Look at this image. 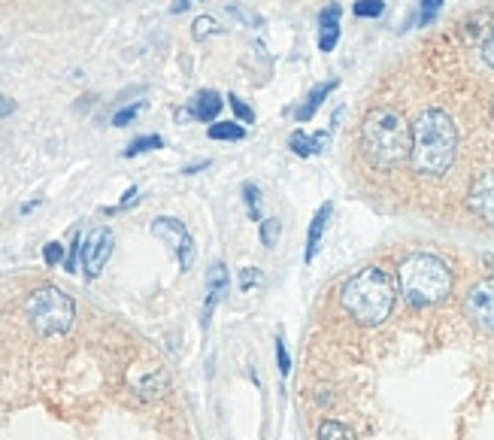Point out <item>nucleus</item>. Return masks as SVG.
<instances>
[{"mask_svg":"<svg viewBox=\"0 0 494 440\" xmlns=\"http://www.w3.org/2000/svg\"><path fill=\"white\" fill-rule=\"evenodd\" d=\"M228 10H231L233 19H240L242 24H249V28H261V24H264L261 15L252 13V10H249V6H242V4H231Z\"/></svg>","mask_w":494,"mask_h":440,"instance_id":"412c9836","label":"nucleus"},{"mask_svg":"<svg viewBox=\"0 0 494 440\" xmlns=\"http://www.w3.org/2000/svg\"><path fill=\"white\" fill-rule=\"evenodd\" d=\"M112 244H116V237H112V231L103 225L91 228L89 237L82 240V271L89 280L100 277V271L107 267L109 255H112Z\"/></svg>","mask_w":494,"mask_h":440,"instance_id":"6e6552de","label":"nucleus"},{"mask_svg":"<svg viewBox=\"0 0 494 440\" xmlns=\"http://www.w3.org/2000/svg\"><path fill=\"white\" fill-rule=\"evenodd\" d=\"M258 228H261V244H264L267 249H271V246L276 244V234H280L282 222H280V219H264Z\"/></svg>","mask_w":494,"mask_h":440,"instance_id":"393cba45","label":"nucleus"},{"mask_svg":"<svg viewBox=\"0 0 494 440\" xmlns=\"http://www.w3.org/2000/svg\"><path fill=\"white\" fill-rule=\"evenodd\" d=\"M188 113H192V116L197 119V122H213V119L222 113V98H219V91H213V89L197 91V94H195V100H192V107H188Z\"/></svg>","mask_w":494,"mask_h":440,"instance_id":"f8f14e48","label":"nucleus"},{"mask_svg":"<svg viewBox=\"0 0 494 440\" xmlns=\"http://www.w3.org/2000/svg\"><path fill=\"white\" fill-rule=\"evenodd\" d=\"M458 152V131L455 122L446 110L428 107L422 110L419 119L413 122V149H410V164L419 177H443L455 164Z\"/></svg>","mask_w":494,"mask_h":440,"instance_id":"f257e3e1","label":"nucleus"},{"mask_svg":"<svg viewBox=\"0 0 494 440\" xmlns=\"http://www.w3.org/2000/svg\"><path fill=\"white\" fill-rule=\"evenodd\" d=\"M334 89H337V80L313 85V91L307 94L303 107H298V113H294V119H298V122H309V119H313V116L318 113V107L325 103V98H331V91H334Z\"/></svg>","mask_w":494,"mask_h":440,"instance_id":"ddd939ff","label":"nucleus"},{"mask_svg":"<svg viewBox=\"0 0 494 440\" xmlns=\"http://www.w3.org/2000/svg\"><path fill=\"white\" fill-rule=\"evenodd\" d=\"M491 119H494V103H491Z\"/></svg>","mask_w":494,"mask_h":440,"instance_id":"e433bc0d","label":"nucleus"},{"mask_svg":"<svg viewBox=\"0 0 494 440\" xmlns=\"http://www.w3.org/2000/svg\"><path fill=\"white\" fill-rule=\"evenodd\" d=\"M480 55H482V62L494 71V31L489 33V40L482 43V52H480Z\"/></svg>","mask_w":494,"mask_h":440,"instance_id":"473e14b6","label":"nucleus"},{"mask_svg":"<svg viewBox=\"0 0 494 440\" xmlns=\"http://www.w3.org/2000/svg\"><path fill=\"white\" fill-rule=\"evenodd\" d=\"M413 125L394 107L370 110L361 125V152L374 170H392L410 158Z\"/></svg>","mask_w":494,"mask_h":440,"instance_id":"f03ea898","label":"nucleus"},{"mask_svg":"<svg viewBox=\"0 0 494 440\" xmlns=\"http://www.w3.org/2000/svg\"><path fill=\"white\" fill-rule=\"evenodd\" d=\"M242 201H246L249 219L261 225V222H264V215H261V213H264V204H261V192H258V186H252V183L242 186Z\"/></svg>","mask_w":494,"mask_h":440,"instance_id":"2eb2a0df","label":"nucleus"},{"mask_svg":"<svg viewBox=\"0 0 494 440\" xmlns=\"http://www.w3.org/2000/svg\"><path fill=\"white\" fill-rule=\"evenodd\" d=\"M228 103H231V110H233V116H237V119H240V122H242V125H249V122H252V119H255V113H252V107H249V103H246V100H242V98H237V94H231V98H228Z\"/></svg>","mask_w":494,"mask_h":440,"instance_id":"5701e85b","label":"nucleus"},{"mask_svg":"<svg viewBox=\"0 0 494 440\" xmlns=\"http://www.w3.org/2000/svg\"><path fill=\"white\" fill-rule=\"evenodd\" d=\"M464 313L476 328H480V331L494 338V277L480 280L470 292H467Z\"/></svg>","mask_w":494,"mask_h":440,"instance_id":"423d86ee","label":"nucleus"},{"mask_svg":"<svg viewBox=\"0 0 494 440\" xmlns=\"http://www.w3.org/2000/svg\"><path fill=\"white\" fill-rule=\"evenodd\" d=\"M318 440H355V431L337 419H325L318 426Z\"/></svg>","mask_w":494,"mask_h":440,"instance_id":"a211bd4d","label":"nucleus"},{"mask_svg":"<svg viewBox=\"0 0 494 440\" xmlns=\"http://www.w3.org/2000/svg\"><path fill=\"white\" fill-rule=\"evenodd\" d=\"M206 33H219V24H215L213 19H206V15H204V19H197V22H195V40H204Z\"/></svg>","mask_w":494,"mask_h":440,"instance_id":"2f4dec72","label":"nucleus"},{"mask_svg":"<svg viewBox=\"0 0 494 440\" xmlns=\"http://www.w3.org/2000/svg\"><path fill=\"white\" fill-rule=\"evenodd\" d=\"M337 43H340V24H331V28H318V49L334 52Z\"/></svg>","mask_w":494,"mask_h":440,"instance_id":"4be33fe9","label":"nucleus"},{"mask_svg":"<svg viewBox=\"0 0 494 440\" xmlns=\"http://www.w3.org/2000/svg\"><path fill=\"white\" fill-rule=\"evenodd\" d=\"M43 262H46L49 267L61 264V262H64V246L55 244V240H52V244H46V246H43Z\"/></svg>","mask_w":494,"mask_h":440,"instance_id":"c85d7f7f","label":"nucleus"},{"mask_svg":"<svg viewBox=\"0 0 494 440\" xmlns=\"http://www.w3.org/2000/svg\"><path fill=\"white\" fill-rule=\"evenodd\" d=\"M467 206L494 228V170H485L473 179L470 192H467Z\"/></svg>","mask_w":494,"mask_h":440,"instance_id":"1a4fd4ad","label":"nucleus"},{"mask_svg":"<svg viewBox=\"0 0 494 440\" xmlns=\"http://www.w3.org/2000/svg\"><path fill=\"white\" fill-rule=\"evenodd\" d=\"M397 289L413 307H434L452 292V271L443 258L415 253L397 271Z\"/></svg>","mask_w":494,"mask_h":440,"instance_id":"20e7f679","label":"nucleus"},{"mask_svg":"<svg viewBox=\"0 0 494 440\" xmlns=\"http://www.w3.org/2000/svg\"><path fill=\"white\" fill-rule=\"evenodd\" d=\"M224 289H228V267L222 262H215L210 267V273H206V304H204V328L210 325V316L215 304H219V298L224 295Z\"/></svg>","mask_w":494,"mask_h":440,"instance_id":"9d476101","label":"nucleus"},{"mask_svg":"<svg viewBox=\"0 0 494 440\" xmlns=\"http://www.w3.org/2000/svg\"><path fill=\"white\" fill-rule=\"evenodd\" d=\"M152 234L161 237L164 244H167L173 253L179 258V267L182 271H188V267L195 264V240L192 234L185 231L179 219H170V215H161V219L152 222Z\"/></svg>","mask_w":494,"mask_h":440,"instance_id":"0eeeda50","label":"nucleus"},{"mask_svg":"<svg viewBox=\"0 0 494 440\" xmlns=\"http://www.w3.org/2000/svg\"><path fill=\"white\" fill-rule=\"evenodd\" d=\"M258 280H261V273H258V267H242V271H240V289H242V292L252 289Z\"/></svg>","mask_w":494,"mask_h":440,"instance_id":"7c9ffc66","label":"nucleus"},{"mask_svg":"<svg viewBox=\"0 0 494 440\" xmlns=\"http://www.w3.org/2000/svg\"><path fill=\"white\" fill-rule=\"evenodd\" d=\"M440 6H443V0H422V13H419V24H431L437 19Z\"/></svg>","mask_w":494,"mask_h":440,"instance_id":"c756f323","label":"nucleus"},{"mask_svg":"<svg viewBox=\"0 0 494 440\" xmlns=\"http://www.w3.org/2000/svg\"><path fill=\"white\" fill-rule=\"evenodd\" d=\"M331 140V131H322L316 137H309L307 131H294L289 137V146L294 149V155H300V158H313L316 152H322V146Z\"/></svg>","mask_w":494,"mask_h":440,"instance_id":"4468645a","label":"nucleus"},{"mask_svg":"<svg viewBox=\"0 0 494 440\" xmlns=\"http://www.w3.org/2000/svg\"><path fill=\"white\" fill-rule=\"evenodd\" d=\"M397 282L385 267H361L352 273L340 289V304L355 322L361 325H383L394 310Z\"/></svg>","mask_w":494,"mask_h":440,"instance_id":"7ed1b4c3","label":"nucleus"},{"mask_svg":"<svg viewBox=\"0 0 494 440\" xmlns=\"http://www.w3.org/2000/svg\"><path fill=\"white\" fill-rule=\"evenodd\" d=\"M134 197H137V188H128V192H125V197H121V204H119V206H112V210H109V213H116V210H125V206H128V204H131V201H134Z\"/></svg>","mask_w":494,"mask_h":440,"instance_id":"f704fd0d","label":"nucleus"},{"mask_svg":"<svg viewBox=\"0 0 494 440\" xmlns=\"http://www.w3.org/2000/svg\"><path fill=\"white\" fill-rule=\"evenodd\" d=\"M164 140L158 134H149V137H137V140L125 149V158H134V155H143V152H152V149H161Z\"/></svg>","mask_w":494,"mask_h":440,"instance_id":"6ab92c4d","label":"nucleus"},{"mask_svg":"<svg viewBox=\"0 0 494 440\" xmlns=\"http://www.w3.org/2000/svg\"><path fill=\"white\" fill-rule=\"evenodd\" d=\"M82 234H76L73 237V244H71V255H67V262H64V271L67 273H76V267H80V258H82Z\"/></svg>","mask_w":494,"mask_h":440,"instance_id":"a878e982","label":"nucleus"},{"mask_svg":"<svg viewBox=\"0 0 494 440\" xmlns=\"http://www.w3.org/2000/svg\"><path fill=\"white\" fill-rule=\"evenodd\" d=\"M334 206L331 204H322L313 215V222H309V231H307V249H303V262H313L318 255V249H322V237H325V228H328V219H331Z\"/></svg>","mask_w":494,"mask_h":440,"instance_id":"9b49d317","label":"nucleus"},{"mask_svg":"<svg viewBox=\"0 0 494 440\" xmlns=\"http://www.w3.org/2000/svg\"><path fill=\"white\" fill-rule=\"evenodd\" d=\"M352 13L358 19H379L385 13V0H355Z\"/></svg>","mask_w":494,"mask_h":440,"instance_id":"aec40b11","label":"nucleus"},{"mask_svg":"<svg viewBox=\"0 0 494 440\" xmlns=\"http://www.w3.org/2000/svg\"><path fill=\"white\" fill-rule=\"evenodd\" d=\"M210 140H242L246 137V128H242L240 122H215L210 125Z\"/></svg>","mask_w":494,"mask_h":440,"instance_id":"f3484780","label":"nucleus"},{"mask_svg":"<svg viewBox=\"0 0 494 440\" xmlns=\"http://www.w3.org/2000/svg\"><path fill=\"white\" fill-rule=\"evenodd\" d=\"M137 392H140L143 398H158V395L167 392V377H164L161 370H155V374L143 377L140 383H137Z\"/></svg>","mask_w":494,"mask_h":440,"instance_id":"dca6fc26","label":"nucleus"},{"mask_svg":"<svg viewBox=\"0 0 494 440\" xmlns=\"http://www.w3.org/2000/svg\"><path fill=\"white\" fill-rule=\"evenodd\" d=\"M24 313H28V322L40 338H58V334L71 331L76 319V304L58 286H40L24 301Z\"/></svg>","mask_w":494,"mask_h":440,"instance_id":"39448f33","label":"nucleus"},{"mask_svg":"<svg viewBox=\"0 0 494 440\" xmlns=\"http://www.w3.org/2000/svg\"><path fill=\"white\" fill-rule=\"evenodd\" d=\"M276 368H280L282 377H289V370H291V356H289V347H285L282 338H276Z\"/></svg>","mask_w":494,"mask_h":440,"instance_id":"cd10ccee","label":"nucleus"},{"mask_svg":"<svg viewBox=\"0 0 494 440\" xmlns=\"http://www.w3.org/2000/svg\"><path fill=\"white\" fill-rule=\"evenodd\" d=\"M204 167H210V161H197V164H192V167L182 170V174H197V170H204Z\"/></svg>","mask_w":494,"mask_h":440,"instance_id":"c9c22d12","label":"nucleus"},{"mask_svg":"<svg viewBox=\"0 0 494 440\" xmlns=\"http://www.w3.org/2000/svg\"><path fill=\"white\" fill-rule=\"evenodd\" d=\"M13 113H15V103L0 94V119H6V116H13Z\"/></svg>","mask_w":494,"mask_h":440,"instance_id":"72a5a7b5","label":"nucleus"},{"mask_svg":"<svg viewBox=\"0 0 494 440\" xmlns=\"http://www.w3.org/2000/svg\"><path fill=\"white\" fill-rule=\"evenodd\" d=\"M343 6L340 4H328L322 13H318V28H331V24H340Z\"/></svg>","mask_w":494,"mask_h":440,"instance_id":"b1692460","label":"nucleus"},{"mask_svg":"<svg viewBox=\"0 0 494 440\" xmlns=\"http://www.w3.org/2000/svg\"><path fill=\"white\" fill-rule=\"evenodd\" d=\"M143 107H146V103H134V107H125V110H119V113L112 116V125H116V128H125L128 122H134V119L143 113Z\"/></svg>","mask_w":494,"mask_h":440,"instance_id":"bb28decb","label":"nucleus"}]
</instances>
